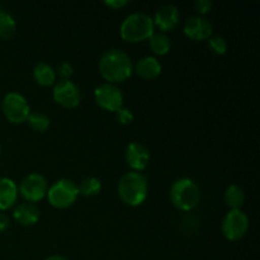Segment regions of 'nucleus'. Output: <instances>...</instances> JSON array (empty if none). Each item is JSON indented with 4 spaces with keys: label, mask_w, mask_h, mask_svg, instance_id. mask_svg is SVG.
<instances>
[{
    "label": "nucleus",
    "mask_w": 260,
    "mask_h": 260,
    "mask_svg": "<svg viewBox=\"0 0 260 260\" xmlns=\"http://www.w3.org/2000/svg\"><path fill=\"white\" fill-rule=\"evenodd\" d=\"M98 70L107 83L118 84L131 78L134 73V63L128 53L123 50L109 48L99 58Z\"/></svg>",
    "instance_id": "1"
},
{
    "label": "nucleus",
    "mask_w": 260,
    "mask_h": 260,
    "mask_svg": "<svg viewBox=\"0 0 260 260\" xmlns=\"http://www.w3.org/2000/svg\"><path fill=\"white\" fill-rule=\"evenodd\" d=\"M117 190L124 205L129 207H139L146 201L149 184L144 174L131 170L119 178Z\"/></svg>",
    "instance_id": "2"
},
{
    "label": "nucleus",
    "mask_w": 260,
    "mask_h": 260,
    "mask_svg": "<svg viewBox=\"0 0 260 260\" xmlns=\"http://www.w3.org/2000/svg\"><path fill=\"white\" fill-rule=\"evenodd\" d=\"M155 32L152 18L142 12L132 13L127 15L121 23L119 35L122 40L128 43H139L146 41Z\"/></svg>",
    "instance_id": "3"
},
{
    "label": "nucleus",
    "mask_w": 260,
    "mask_h": 260,
    "mask_svg": "<svg viewBox=\"0 0 260 260\" xmlns=\"http://www.w3.org/2000/svg\"><path fill=\"white\" fill-rule=\"evenodd\" d=\"M169 197L175 208L188 212L200 205L201 190L190 178H179L170 187Z\"/></svg>",
    "instance_id": "4"
},
{
    "label": "nucleus",
    "mask_w": 260,
    "mask_h": 260,
    "mask_svg": "<svg viewBox=\"0 0 260 260\" xmlns=\"http://www.w3.org/2000/svg\"><path fill=\"white\" fill-rule=\"evenodd\" d=\"M46 197H47L48 203L52 207L58 208V210H65V208L71 207L78 200V184L74 180L68 179V178L58 179L53 184L48 185Z\"/></svg>",
    "instance_id": "5"
},
{
    "label": "nucleus",
    "mask_w": 260,
    "mask_h": 260,
    "mask_svg": "<svg viewBox=\"0 0 260 260\" xmlns=\"http://www.w3.org/2000/svg\"><path fill=\"white\" fill-rule=\"evenodd\" d=\"M2 111L7 121L20 124L27 121L30 113V107L27 98L18 91H9L2 101Z\"/></svg>",
    "instance_id": "6"
},
{
    "label": "nucleus",
    "mask_w": 260,
    "mask_h": 260,
    "mask_svg": "<svg viewBox=\"0 0 260 260\" xmlns=\"http://www.w3.org/2000/svg\"><path fill=\"white\" fill-rule=\"evenodd\" d=\"M48 182L45 175L40 173H30L20 180L18 185V193L25 200V202L37 203L47 194Z\"/></svg>",
    "instance_id": "7"
},
{
    "label": "nucleus",
    "mask_w": 260,
    "mask_h": 260,
    "mask_svg": "<svg viewBox=\"0 0 260 260\" xmlns=\"http://www.w3.org/2000/svg\"><path fill=\"white\" fill-rule=\"evenodd\" d=\"M249 217L243 210H230L221 222L222 235L230 241H238L246 235L249 230Z\"/></svg>",
    "instance_id": "8"
},
{
    "label": "nucleus",
    "mask_w": 260,
    "mask_h": 260,
    "mask_svg": "<svg viewBox=\"0 0 260 260\" xmlns=\"http://www.w3.org/2000/svg\"><path fill=\"white\" fill-rule=\"evenodd\" d=\"M94 101L104 111L116 113L123 107L124 96L116 84L103 83L94 89Z\"/></svg>",
    "instance_id": "9"
},
{
    "label": "nucleus",
    "mask_w": 260,
    "mask_h": 260,
    "mask_svg": "<svg viewBox=\"0 0 260 260\" xmlns=\"http://www.w3.org/2000/svg\"><path fill=\"white\" fill-rule=\"evenodd\" d=\"M52 98L63 108H76L80 104L81 93L79 86L71 80H58L53 84Z\"/></svg>",
    "instance_id": "10"
},
{
    "label": "nucleus",
    "mask_w": 260,
    "mask_h": 260,
    "mask_svg": "<svg viewBox=\"0 0 260 260\" xmlns=\"http://www.w3.org/2000/svg\"><path fill=\"white\" fill-rule=\"evenodd\" d=\"M184 35L192 41H206L212 37L213 27L212 23L205 17L193 15L189 17L184 23Z\"/></svg>",
    "instance_id": "11"
},
{
    "label": "nucleus",
    "mask_w": 260,
    "mask_h": 260,
    "mask_svg": "<svg viewBox=\"0 0 260 260\" xmlns=\"http://www.w3.org/2000/svg\"><path fill=\"white\" fill-rule=\"evenodd\" d=\"M179 9L174 4H164L155 12L152 22L155 27L159 28V32H172L179 24Z\"/></svg>",
    "instance_id": "12"
},
{
    "label": "nucleus",
    "mask_w": 260,
    "mask_h": 260,
    "mask_svg": "<svg viewBox=\"0 0 260 260\" xmlns=\"http://www.w3.org/2000/svg\"><path fill=\"white\" fill-rule=\"evenodd\" d=\"M124 160L132 172L141 173L150 162V152L141 142H131L124 151Z\"/></svg>",
    "instance_id": "13"
},
{
    "label": "nucleus",
    "mask_w": 260,
    "mask_h": 260,
    "mask_svg": "<svg viewBox=\"0 0 260 260\" xmlns=\"http://www.w3.org/2000/svg\"><path fill=\"white\" fill-rule=\"evenodd\" d=\"M40 208L35 203H19L13 210V217L22 226H33L40 221Z\"/></svg>",
    "instance_id": "14"
},
{
    "label": "nucleus",
    "mask_w": 260,
    "mask_h": 260,
    "mask_svg": "<svg viewBox=\"0 0 260 260\" xmlns=\"http://www.w3.org/2000/svg\"><path fill=\"white\" fill-rule=\"evenodd\" d=\"M162 66L160 61L155 56H144L137 61L134 66V71H136L140 78L145 80H154L161 74Z\"/></svg>",
    "instance_id": "15"
},
{
    "label": "nucleus",
    "mask_w": 260,
    "mask_h": 260,
    "mask_svg": "<svg viewBox=\"0 0 260 260\" xmlns=\"http://www.w3.org/2000/svg\"><path fill=\"white\" fill-rule=\"evenodd\" d=\"M18 185L10 178H0V211L9 210L14 207L18 200Z\"/></svg>",
    "instance_id": "16"
},
{
    "label": "nucleus",
    "mask_w": 260,
    "mask_h": 260,
    "mask_svg": "<svg viewBox=\"0 0 260 260\" xmlns=\"http://www.w3.org/2000/svg\"><path fill=\"white\" fill-rule=\"evenodd\" d=\"M33 79L36 83L41 86H51L56 83V71L55 69L47 62H41L36 63L35 68L32 71Z\"/></svg>",
    "instance_id": "17"
},
{
    "label": "nucleus",
    "mask_w": 260,
    "mask_h": 260,
    "mask_svg": "<svg viewBox=\"0 0 260 260\" xmlns=\"http://www.w3.org/2000/svg\"><path fill=\"white\" fill-rule=\"evenodd\" d=\"M149 47L154 55L164 56L169 53L172 48V40L167 33L154 32L149 38Z\"/></svg>",
    "instance_id": "18"
},
{
    "label": "nucleus",
    "mask_w": 260,
    "mask_h": 260,
    "mask_svg": "<svg viewBox=\"0 0 260 260\" xmlns=\"http://www.w3.org/2000/svg\"><path fill=\"white\" fill-rule=\"evenodd\" d=\"M226 206L230 210H241V207L245 203V193L239 185H230L226 188L225 194H223Z\"/></svg>",
    "instance_id": "19"
},
{
    "label": "nucleus",
    "mask_w": 260,
    "mask_h": 260,
    "mask_svg": "<svg viewBox=\"0 0 260 260\" xmlns=\"http://www.w3.org/2000/svg\"><path fill=\"white\" fill-rule=\"evenodd\" d=\"M17 32V22L7 10L0 8V40L8 41Z\"/></svg>",
    "instance_id": "20"
},
{
    "label": "nucleus",
    "mask_w": 260,
    "mask_h": 260,
    "mask_svg": "<svg viewBox=\"0 0 260 260\" xmlns=\"http://www.w3.org/2000/svg\"><path fill=\"white\" fill-rule=\"evenodd\" d=\"M79 196H84V197H95L101 193L102 190V182L101 179L95 177H88L84 178L80 183L78 184Z\"/></svg>",
    "instance_id": "21"
},
{
    "label": "nucleus",
    "mask_w": 260,
    "mask_h": 260,
    "mask_svg": "<svg viewBox=\"0 0 260 260\" xmlns=\"http://www.w3.org/2000/svg\"><path fill=\"white\" fill-rule=\"evenodd\" d=\"M27 123L30 127V129H33L35 132H38V134H42V132H46L50 128L51 119L47 114L36 111L30 112L27 118Z\"/></svg>",
    "instance_id": "22"
},
{
    "label": "nucleus",
    "mask_w": 260,
    "mask_h": 260,
    "mask_svg": "<svg viewBox=\"0 0 260 260\" xmlns=\"http://www.w3.org/2000/svg\"><path fill=\"white\" fill-rule=\"evenodd\" d=\"M208 47L211 48L213 53L221 56L228 52L229 45L228 41L223 37H221V36H212V37L208 38Z\"/></svg>",
    "instance_id": "23"
},
{
    "label": "nucleus",
    "mask_w": 260,
    "mask_h": 260,
    "mask_svg": "<svg viewBox=\"0 0 260 260\" xmlns=\"http://www.w3.org/2000/svg\"><path fill=\"white\" fill-rule=\"evenodd\" d=\"M212 7L213 3L211 0H196L194 2V10L201 17L208 14L212 10Z\"/></svg>",
    "instance_id": "24"
},
{
    "label": "nucleus",
    "mask_w": 260,
    "mask_h": 260,
    "mask_svg": "<svg viewBox=\"0 0 260 260\" xmlns=\"http://www.w3.org/2000/svg\"><path fill=\"white\" fill-rule=\"evenodd\" d=\"M57 74L60 76V80H70V78L74 74L73 65L70 62H68V61L60 63L57 68Z\"/></svg>",
    "instance_id": "25"
},
{
    "label": "nucleus",
    "mask_w": 260,
    "mask_h": 260,
    "mask_svg": "<svg viewBox=\"0 0 260 260\" xmlns=\"http://www.w3.org/2000/svg\"><path fill=\"white\" fill-rule=\"evenodd\" d=\"M116 118L121 124H129L134 121V113L128 108L122 107L121 109L116 112Z\"/></svg>",
    "instance_id": "26"
},
{
    "label": "nucleus",
    "mask_w": 260,
    "mask_h": 260,
    "mask_svg": "<svg viewBox=\"0 0 260 260\" xmlns=\"http://www.w3.org/2000/svg\"><path fill=\"white\" fill-rule=\"evenodd\" d=\"M128 3L129 2H127V0H104V5L113 10L121 9V8L126 7Z\"/></svg>",
    "instance_id": "27"
},
{
    "label": "nucleus",
    "mask_w": 260,
    "mask_h": 260,
    "mask_svg": "<svg viewBox=\"0 0 260 260\" xmlns=\"http://www.w3.org/2000/svg\"><path fill=\"white\" fill-rule=\"evenodd\" d=\"M9 225H10V220L9 217H8V215L0 211V233L7 230V229L9 228Z\"/></svg>",
    "instance_id": "28"
},
{
    "label": "nucleus",
    "mask_w": 260,
    "mask_h": 260,
    "mask_svg": "<svg viewBox=\"0 0 260 260\" xmlns=\"http://www.w3.org/2000/svg\"><path fill=\"white\" fill-rule=\"evenodd\" d=\"M45 260H69V259H66L65 256H61V255H51L48 256V258H46Z\"/></svg>",
    "instance_id": "29"
},
{
    "label": "nucleus",
    "mask_w": 260,
    "mask_h": 260,
    "mask_svg": "<svg viewBox=\"0 0 260 260\" xmlns=\"http://www.w3.org/2000/svg\"><path fill=\"white\" fill-rule=\"evenodd\" d=\"M0 155H2V147H0Z\"/></svg>",
    "instance_id": "30"
}]
</instances>
